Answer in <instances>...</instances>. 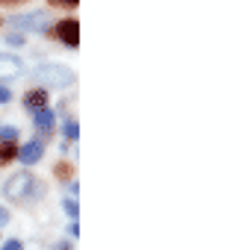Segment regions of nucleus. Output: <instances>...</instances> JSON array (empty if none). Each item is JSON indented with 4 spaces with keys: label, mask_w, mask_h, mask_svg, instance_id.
I'll return each mask as SVG.
<instances>
[{
    "label": "nucleus",
    "mask_w": 242,
    "mask_h": 250,
    "mask_svg": "<svg viewBox=\"0 0 242 250\" xmlns=\"http://www.w3.org/2000/svg\"><path fill=\"white\" fill-rule=\"evenodd\" d=\"M24 106L36 115V112H42V109H48V91L45 88H33V91H27L24 94Z\"/></svg>",
    "instance_id": "6"
},
{
    "label": "nucleus",
    "mask_w": 242,
    "mask_h": 250,
    "mask_svg": "<svg viewBox=\"0 0 242 250\" xmlns=\"http://www.w3.org/2000/svg\"><path fill=\"white\" fill-rule=\"evenodd\" d=\"M9 27L15 30H24V33H42L50 27V12L39 9V12H24V15H12L9 18Z\"/></svg>",
    "instance_id": "2"
},
{
    "label": "nucleus",
    "mask_w": 242,
    "mask_h": 250,
    "mask_svg": "<svg viewBox=\"0 0 242 250\" xmlns=\"http://www.w3.org/2000/svg\"><path fill=\"white\" fill-rule=\"evenodd\" d=\"M6 224H9V209L0 206V227H6Z\"/></svg>",
    "instance_id": "16"
},
{
    "label": "nucleus",
    "mask_w": 242,
    "mask_h": 250,
    "mask_svg": "<svg viewBox=\"0 0 242 250\" xmlns=\"http://www.w3.org/2000/svg\"><path fill=\"white\" fill-rule=\"evenodd\" d=\"M9 100H12V91L6 85H0V103H9Z\"/></svg>",
    "instance_id": "15"
},
{
    "label": "nucleus",
    "mask_w": 242,
    "mask_h": 250,
    "mask_svg": "<svg viewBox=\"0 0 242 250\" xmlns=\"http://www.w3.org/2000/svg\"><path fill=\"white\" fill-rule=\"evenodd\" d=\"M6 42H9V44H15V47H21V44H24V36L12 33V36H6Z\"/></svg>",
    "instance_id": "14"
},
{
    "label": "nucleus",
    "mask_w": 242,
    "mask_h": 250,
    "mask_svg": "<svg viewBox=\"0 0 242 250\" xmlns=\"http://www.w3.org/2000/svg\"><path fill=\"white\" fill-rule=\"evenodd\" d=\"M68 232H71V235H74V238H77V235H80V227H77V221H71V224H68Z\"/></svg>",
    "instance_id": "17"
},
{
    "label": "nucleus",
    "mask_w": 242,
    "mask_h": 250,
    "mask_svg": "<svg viewBox=\"0 0 242 250\" xmlns=\"http://www.w3.org/2000/svg\"><path fill=\"white\" fill-rule=\"evenodd\" d=\"M18 133H15V127H0V142H12Z\"/></svg>",
    "instance_id": "12"
},
{
    "label": "nucleus",
    "mask_w": 242,
    "mask_h": 250,
    "mask_svg": "<svg viewBox=\"0 0 242 250\" xmlns=\"http://www.w3.org/2000/svg\"><path fill=\"white\" fill-rule=\"evenodd\" d=\"M62 206H65V212H68L71 218H77V215H80V206H77V200H74V197H68Z\"/></svg>",
    "instance_id": "11"
},
{
    "label": "nucleus",
    "mask_w": 242,
    "mask_h": 250,
    "mask_svg": "<svg viewBox=\"0 0 242 250\" xmlns=\"http://www.w3.org/2000/svg\"><path fill=\"white\" fill-rule=\"evenodd\" d=\"M53 250H74V247H71V244H68V241H59V244H56V247H53Z\"/></svg>",
    "instance_id": "18"
},
{
    "label": "nucleus",
    "mask_w": 242,
    "mask_h": 250,
    "mask_svg": "<svg viewBox=\"0 0 242 250\" xmlns=\"http://www.w3.org/2000/svg\"><path fill=\"white\" fill-rule=\"evenodd\" d=\"M36 127H39L42 133H50V130H53V112H50V109L36 112Z\"/></svg>",
    "instance_id": "8"
},
{
    "label": "nucleus",
    "mask_w": 242,
    "mask_h": 250,
    "mask_svg": "<svg viewBox=\"0 0 242 250\" xmlns=\"http://www.w3.org/2000/svg\"><path fill=\"white\" fill-rule=\"evenodd\" d=\"M18 156V147L12 145V142H0V165H6V162H12Z\"/></svg>",
    "instance_id": "9"
},
{
    "label": "nucleus",
    "mask_w": 242,
    "mask_h": 250,
    "mask_svg": "<svg viewBox=\"0 0 242 250\" xmlns=\"http://www.w3.org/2000/svg\"><path fill=\"white\" fill-rule=\"evenodd\" d=\"M0 250H24V247H21V241H18V238H9V241L0 244Z\"/></svg>",
    "instance_id": "13"
},
{
    "label": "nucleus",
    "mask_w": 242,
    "mask_h": 250,
    "mask_svg": "<svg viewBox=\"0 0 242 250\" xmlns=\"http://www.w3.org/2000/svg\"><path fill=\"white\" fill-rule=\"evenodd\" d=\"M42 153H45V147H42V142H27L21 150H18V156L15 159H21L24 165H36L39 159H42Z\"/></svg>",
    "instance_id": "7"
},
{
    "label": "nucleus",
    "mask_w": 242,
    "mask_h": 250,
    "mask_svg": "<svg viewBox=\"0 0 242 250\" xmlns=\"http://www.w3.org/2000/svg\"><path fill=\"white\" fill-rule=\"evenodd\" d=\"M3 3H18V0H3Z\"/></svg>",
    "instance_id": "20"
},
{
    "label": "nucleus",
    "mask_w": 242,
    "mask_h": 250,
    "mask_svg": "<svg viewBox=\"0 0 242 250\" xmlns=\"http://www.w3.org/2000/svg\"><path fill=\"white\" fill-rule=\"evenodd\" d=\"M24 74V65L12 53H0V80H15Z\"/></svg>",
    "instance_id": "5"
},
{
    "label": "nucleus",
    "mask_w": 242,
    "mask_h": 250,
    "mask_svg": "<svg viewBox=\"0 0 242 250\" xmlns=\"http://www.w3.org/2000/svg\"><path fill=\"white\" fill-rule=\"evenodd\" d=\"M33 188H36V177H33L30 171H21V174H15V177L6 180L3 194H6L9 200H27V197L33 194Z\"/></svg>",
    "instance_id": "3"
},
{
    "label": "nucleus",
    "mask_w": 242,
    "mask_h": 250,
    "mask_svg": "<svg viewBox=\"0 0 242 250\" xmlns=\"http://www.w3.org/2000/svg\"><path fill=\"white\" fill-rule=\"evenodd\" d=\"M56 33H59L62 44H68V47H77V44H80V24H77L74 18L59 21V24H56Z\"/></svg>",
    "instance_id": "4"
},
{
    "label": "nucleus",
    "mask_w": 242,
    "mask_h": 250,
    "mask_svg": "<svg viewBox=\"0 0 242 250\" xmlns=\"http://www.w3.org/2000/svg\"><path fill=\"white\" fill-rule=\"evenodd\" d=\"M33 80L42 83L45 91H48V88H68V85H74L77 77H74V71H68L62 65H39L33 71Z\"/></svg>",
    "instance_id": "1"
},
{
    "label": "nucleus",
    "mask_w": 242,
    "mask_h": 250,
    "mask_svg": "<svg viewBox=\"0 0 242 250\" xmlns=\"http://www.w3.org/2000/svg\"><path fill=\"white\" fill-rule=\"evenodd\" d=\"M59 3H71V6H74V3H77V0H59Z\"/></svg>",
    "instance_id": "19"
},
{
    "label": "nucleus",
    "mask_w": 242,
    "mask_h": 250,
    "mask_svg": "<svg viewBox=\"0 0 242 250\" xmlns=\"http://www.w3.org/2000/svg\"><path fill=\"white\" fill-rule=\"evenodd\" d=\"M65 139H71V142L80 139V124H77V121H68V124H65Z\"/></svg>",
    "instance_id": "10"
}]
</instances>
